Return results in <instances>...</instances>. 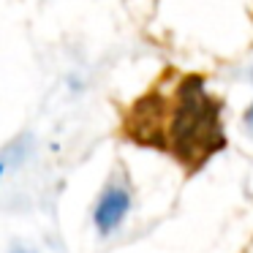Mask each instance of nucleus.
<instances>
[{
	"instance_id": "nucleus-1",
	"label": "nucleus",
	"mask_w": 253,
	"mask_h": 253,
	"mask_svg": "<svg viewBox=\"0 0 253 253\" xmlns=\"http://www.w3.org/2000/svg\"><path fill=\"white\" fill-rule=\"evenodd\" d=\"M123 131L128 139L174 155L185 169H199L223 150L220 101L207 90L202 77H174L136 98L126 112Z\"/></svg>"
},
{
	"instance_id": "nucleus-3",
	"label": "nucleus",
	"mask_w": 253,
	"mask_h": 253,
	"mask_svg": "<svg viewBox=\"0 0 253 253\" xmlns=\"http://www.w3.org/2000/svg\"><path fill=\"white\" fill-rule=\"evenodd\" d=\"M245 126H248V131L253 133V104L248 106V112H245Z\"/></svg>"
},
{
	"instance_id": "nucleus-2",
	"label": "nucleus",
	"mask_w": 253,
	"mask_h": 253,
	"mask_svg": "<svg viewBox=\"0 0 253 253\" xmlns=\"http://www.w3.org/2000/svg\"><path fill=\"white\" fill-rule=\"evenodd\" d=\"M128 204H131V196L120 185H109L101 193L98 204H95V215H93L101 234H109V231H115L120 226V220L128 212Z\"/></svg>"
},
{
	"instance_id": "nucleus-4",
	"label": "nucleus",
	"mask_w": 253,
	"mask_h": 253,
	"mask_svg": "<svg viewBox=\"0 0 253 253\" xmlns=\"http://www.w3.org/2000/svg\"><path fill=\"white\" fill-rule=\"evenodd\" d=\"M14 253H33V251H14Z\"/></svg>"
},
{
	"instance_id": "nucleus-5",
	"label": "nucleus",
	"mask_w": 253,
	"mask_h": 253,
	"mask_svg": "<svg viewBox=\"0 0 253 253\" xmlns=\"http://www.w3.org/2000/svg\"><path fill=\"white\" fill-rule=\"evenodd\" d=\"M0 174H3V166H0Z\"/></svg>"
}]
</instances>
